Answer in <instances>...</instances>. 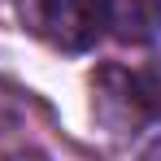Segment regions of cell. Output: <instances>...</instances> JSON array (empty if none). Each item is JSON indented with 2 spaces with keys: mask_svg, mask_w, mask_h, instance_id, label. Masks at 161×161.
<instances>
[{
  "mask_svg": "<svg viewBox=\"0 0 161 161\" xmlns=\"http://www.w3.org/2000/svg\"><path fill=\"white\" fill-rule=\"evenodd\" d=\"M22 26L61 53H87L100 35V4L96 0H18Z\"/></svg>",
  "mask_w": 161,
  "mask_h": 161,
  "instance_id": "obj_2",
  "label": "cell"
},
{
  "mask_svg": "<svg viewBox=\"0 0 161 161\" xmlns=\"http://www.w3.org/2000/svg\"><path fill=\"white\" fill-rule=\"evenodd\" d=\"M100 118L118 131H131L148 118H161V61L139 65V70H100L92 83Z\"/></svg>",
  "mask_w": 161,
  "mask_h": 161,
  "instance_id": "obj_1",
  "label": "cell"
},
{
  "mask_svg": "<svg viewBox=\"0 0 161 161\" xmlns=\"http://www.w3.org/2000/svg\"><path fill=\"white\" fill-rule=\"evenodd\" d=\"M100 26L122 44L161 39V0H100Z\"/></svg>",
  "mask_w": 161,
  "mask_h": 161,
  "instance_id": "obj_3",
  "label": "cell"
},
{
  "mask_svg": "<svg viewBox=\"0 0 161 161\" xmlns=\"http://www.w3.org/2000/svg\"><path fill=\"white\" fill-rule=\"evenodd\" d=\"M144 161H161V144H157V148H153V153H148Z\"/></svg>",
  "mask_w": 161,
  "mask_h": 161,
  "instance_id": "obj_4",
  "label": "cell"
}]
</instances>
